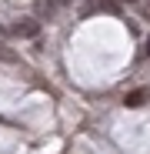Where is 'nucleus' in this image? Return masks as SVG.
Segmentation results:
<instances>
[{
    "instance_id": "1",
    "label": "nucleus",
    "mask_w": 150,
    "mask_h": 154,
    "mask_svg": "<svg viewBox=\"0 0 150 154\" xmlns=\"http://www.w3.org/2000/svg\"><path fill=\"white\" fill-rule=\"evenodd\" d=\"M13 34H17V37H37V34H40V23H37L34 17H23V20L13 23Z\"/></svg>"
},
{
    "instance_id": "2",
    "label": "nucleus",
    "mask_w": 150,
    "mask_h": 154,
    "mask_svg": "<svg viewBox=\"0 0 150 154\" xmlns=\"http://www.w3.org/2000/svg\"><path fill=\"white\" fill-rule=\"evenodd\" d=\"M147 100H150V87H137V91H130L127 97H123V104L127 107H143Z\"/></svg>"
},
{
    "instance_id": "3",
    "label": "nucleus",
    "mask_w": 150,
    "mask_h": 154,
    "mask_svg": "<svg viewBox=\"0 0 150 154\" xmlns=\"http://www.w3.org/2000/svg\"><path fill=\"white\" fill-rule=\"evenodd\" d=\"M143 54H147V57H150V40H147V50H143Z\"/></svg>"
}]
</instances>
